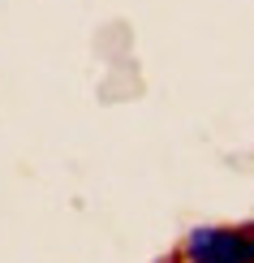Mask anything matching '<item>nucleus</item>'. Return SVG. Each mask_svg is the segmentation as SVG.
Returning a JSON list of instances; mask_svg holds the SVG:
<instances>
[{"label":"nucleus","instance_id":"f257e3e1","mask_svg":"<svg viewBox=\"0 0 254 263\" xmlns=\"http://www.w3.org/2000/svg\"><path fill=\"white\" fill-rule=\"evenodd\" d=\"M185 263H254V229H194Z\"/></svg>","mask_w":254,"mask_h":263}]
</instances>
